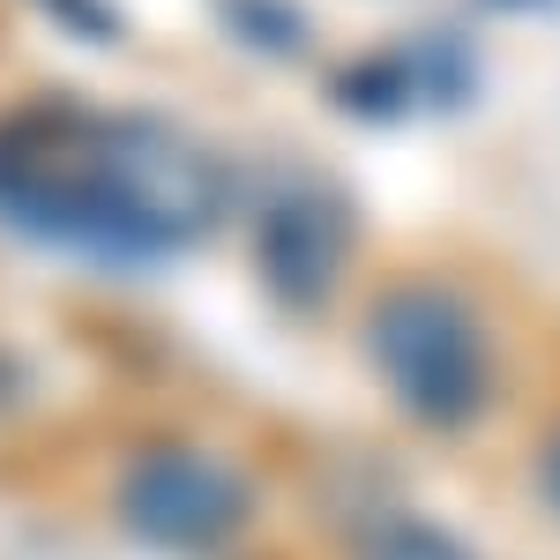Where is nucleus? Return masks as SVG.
Masks as SVG:
<instances>
[{
    "instance_id": "3",
    "label": "nucleus",
    "mask_w": 560,
    "mask_h": 560,
    "mask_svg": "<svg viewBox=\"0 0 560 560\" xmlns=\"http://www.w3.org/2000/svg\"><path fill=\"white\" fill-rule=\"evenodd\" d=\"M366 560H471V553H456V546H448L441 530H427V523H396Z\"/></svg>"
},
{
    "instance_id": "4",
    "label": "nucleus",
    "mask_w": 560,
    "mask_h": 560,
    "mask_svg": "<svg viewBox=\"0 0 560 560\" xmlns=\"http://www.w3.org/2000/svg\"><path fill=\"white\" fill-rule=\"evenodd\" d=\"M538 478H546V501H553V509H560V441H553V448H546V464H538Z\"/></svg>"
},
{
    "instance_id": "2",
    "label": "nucleus",
    "mask_w": 560,
    "mask_h": 560,
    "mask_svg": "<svg viewBox=\"0 0 560 560\" xmlns=\"http://www.w3.org/2000/svg\"><path fill=\"white\" fill-rule=\"evenodd\" d=\"M240 509V486L217 471L210 456H150V464H135L128 478V523L135 530H150V538H165V546H202L217 538L224 523Z\"/></svg>"
},
{
    "instance_id": "1",
    "label": "nucleus",
    "mask_w": 560,
    "mask_h": 560,
    "mask_svg": "<svg viewBox=\"0 0 560 560\" xmlns=\"http://www.w3.org/2000/svg\"><path fill=\"white\" fill-rule=\"evenodd\" d=\"M366 345H374V366L382 382L396 388V404H411L419 419H464L486 388V351H478L471 314L433 292V284H404L374 306L366 322Z\"/></svg>"
}]
</instances>
